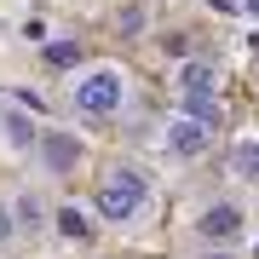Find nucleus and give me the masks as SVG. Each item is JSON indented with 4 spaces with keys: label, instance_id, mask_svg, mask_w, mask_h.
Returning <instances> with one entry per match:
<instances>
[{
    "label": "nucleus",
    "instance_id": "obj_1",
    "mask_svg": "<svg viewBox=\"0 0 259 259\" xmlns=\"http://www.w3.org/2000/svg\"><path fill=\"white\" fill-rule=\"evenodd\" d=\"M69 104L81 115H115L121 104H127V75L115 64H98V69H75L69 81Z\"/></svg>",
    "mask_w": 259,
    "mask_h": 259
},
{
    "label": "nucleus",
    "instance_id": "obj_2",
    "mask_svg": "<svg viewBox=\"0 0 259 259\" xmlns=\"http://www.w3.org/2000/svg\"><path fill=\"white\" fill-rule=\"evenodd\" d=\"M144 173H133V167H110V179H104V185H98V219L104 225H133V219H139V213H144Z\"/></svg>",
    "mask_w": 259,
    "mask_h": 259
},
{
    "label": "nucleus",
    "instance_id": "obj_3",
    "mask_svg": "<svg viewBox=\"0 0 259 259\" xmlns=\"http://www.w3.org/2000/svg\"><path fill=\"white\" fill-rule=\"evenodd\" d=\"M161 144H167V156L196 161V156H207L213 127H207V121H196V115H173V121H167V133H161Z\"/></svg>",
    "mask_w": 259,
    "mask_h": 259
},
{
    "label": "nucleus",
    "instance_id": "obj_4",
    "mask_svg": "<svg viewBox=\"0 0 259 259\" xmlns=\"http://www.w3.org/2000/svg\"><path fill=\"white\" fill-rule=\"evenodd\" d=\"M35 156L47 173H75L81 167V139L75 133H35Z\"/></svg>",
    "mask_w": 259,
    "mask_h": 259
},
{
    "label": "nucleus",
    "instance_id": "obj_5",
    "mask_svg": "<svg viewBox=\"0 0 259 259\" xmlns=\"http://www.w3.org/2000/svg\"><path fill=\"white\" fill-rule=\"evenodd\" d=\"M196 231H202L207 242H231L242 231V207L236 202H207L202 213H196Z\"/></svg>",
    "mask_w": 259,
    "mask_h": 259
},
{
    "label": "nucleus",
    "instance_id": "obj_6",
    "mask_svg": "<svg viewBox=\"0 0 259 259\" xmlns=\"http://www.w3.org/2000/svg\"><path fill=\"white\" fill-rule=\"evenodd\" d=\"M173 87H179V93H219V69L202 64V58H179Z\"/></svg>",
    "mask_w": 259,
    "mask_h": 259
},
{
    "label": "nucleus",
    "instance_id": "obj_7",
    "mask_svg": "<svg viewBox=\"0 0 259 259\" xmlns=\"http://www.w3.org/2000/svg\"><path fill=\"white\" fill-rule=\"evenodd\" d=\"M179 115H196V121H207V127H219V93H179Z\"/></svg>",
    "mask_w": 259,
    "mask_h": 259
},
{
    "label": "nucleus",
    "instance_id": "obj_8",
    "mask_svg": "<svg viewBox=\"0 0 259 259\" xmlns=\"http://www.w3.org/2000/svg\"><path fill=\"white\" fill-rule=\"evenodd\" d=\"M52 219H58V236H69V242H87V236H93V219H87V213L75 207V202H64V207L52 213Z\"/></svg>",
    "mask_w": 259,
    "mask_h": 259
},
{
    "label": "nucleus",
    "instance_id": "obj_9",
    "mask_svg": "<svg viewBox=\"0 0 259 259\" xmlns=\"http://www.w3.org/2000/svg\"><path fill=\"white\" fill-rule=\"evenodd\" d=\"M231 173L248 179V185H259V139H242V144L231 150Z\"/></svg>",
    "mask_w": 259,
    "mask_h": 259
},
{
    "label": "nucleus",
    "instance_id": "obj_10",
    "mask_svg": "<svg viewBox=\"0 0 259 259\" xmlns=\"http://www.w3.org/2000/svg\"><path fill=\"white\" fill-rule=\"evenodd\" d=\"M12 219H18V231H47V207H40L35 196H18V202H12Z\"/></svg>",
    "mask_w": 259,
    "mask_h": 259
},
{
    "label": "nucleus",
    "instance_id": "obj_11",
    "mask_svg": "<svg viewBox=\"0 0 259 259\" xmlns=\"http://www.w3.org/2000/svg\"><path fill=\"white\" fill-rule=\"evenodd\" d=\"M47 64L52 69H75L81 64V40H47Z\"/></svg>",
    "mask_w": 259,
    "mask_h": 259
},
{
    "label": "nucleus",
    "instance_id": "obj_12",
    "mask_svg": "<svg viewBox=\"0 0 259 259\" xmlns=\"http://www.w3.org/2000/svg\"><path fill=\"white\" fill-rule=\"evenodd\" d=\"M6 139L18 144V150H23V144H35V127H29L23 115H12V121H6Z\"/></svg>",
    "mask_w": 259,
    "mask_h": 259
},
{
    "label": "nucleus",
    "instance_id": "obj_13",
    "mask_svg": "<svg viewBox=\"0 0 259 259\" xmlns=\"http://www.w3.org/2000/svg\"><path fill=\"white\" fill-rule=\"evenodd\" d=\"M18 242V219H12V202H0V248Z\"/></svg>",
    "mask_w": 259,
    "mask_h": 259
},
{
    "label": "nucleus",
    "instance_id": "obj_14",
    "mask_svg": "<svg viewBox=\"0 0 259 259\" xmlns=\"http://www.w3.org/2000/svg\"><path fill=\"white\" fill-rule=\"evenodd\" d=\"M161 52H167V58H185L190 40H185V35H161Z\"/></svg>",
    "mask_w": 259,
    "mask_h": 259
},
{
    "label": "nucleus",
    "instance_id": "obj_15",
    "mask_svg": "<svg viewBox=\"0 0 259 259\" xmlns=\"http://www.w3.org/2000/svg\"><path fill=\"white\" fill-rule=\"evenodd\" d=\"M202 259H236V253H231V248H219V242H213V248H207Z\"/></svg>",
    "mask_w": 259,
    "mask_h": 259
},
{
    "label": "nucleus",
    "instance_id": "obj_16",
    "mask_svg": "<svg viewBox=\"0 0 259 259\" xmlns=\"http://www.w3.org/2000/svg\"><path fill=\"white\" fill-rule=\"evenodd\" d=\"M242 12H248V18H259V0H242Z\"/></svg>",
    "mask_w": 259,
    "mask_h": 259
},
{
    "label": "nucleus",
    "instance_id": "obj_17",
    "mask_svg": "<svg viewBox=\"0 0 259 259\" xmlns=\"http://www.w3.org/2000/svg\"><path fill=\"white\" fill-rule=\"evenodd\" d=\"M253 259H259V242H253Z\"/></svg>",
    "mask_w": 259,
    "mask_h": 259
}]
</instances>
